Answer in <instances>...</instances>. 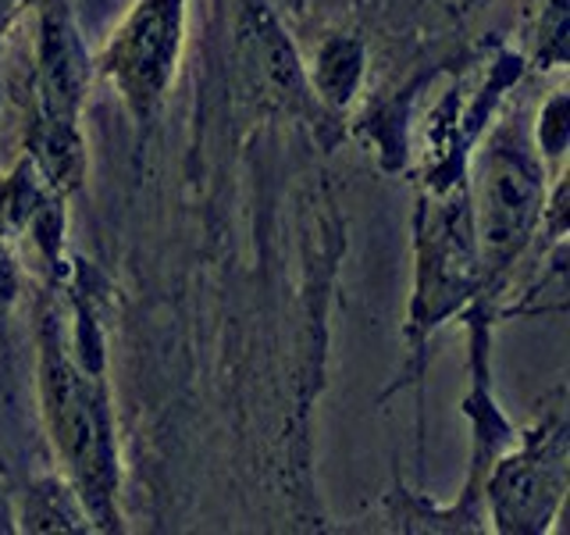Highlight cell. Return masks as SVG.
Listing matches in <instances>:
<instances>
[{"mask_svg":"<svg viewBox=\"0 0 570 535\" xmlns=\"http://www.w3.org/2000/svg\"><path fill=\"white\" fill-rule=\"evenodd\" d=\"M40 400L53 450H58L68 481L76 486L89 522L111 528L118 522V454L115 421L107 392L97 374L68 353L58 321L43 318L40 329Z\"/></svg>","mask_w":570,"mask_h":535,"instance_id":"obj_1","label":"cell"},{"mask_svg":"<svg viewBox=\"0 0 570 535\" xmlns=\"http://www.w3.org/2000/svg\"><path fill=\"white\" fill-rule=\"evenodd\" d=\"M86 97V54L61 0H47L40 18V125L32 165L53 193L76 189L86 168L79 111Z\"/></svg>","mask_w":570,"mask_h":535,"instance_id":"obj_2","label":"cell"},{"mask_svg":"<svg viewBox=\"0 0 570 535\" xmlns=\"http://www.w3.org/2000/svg\"><path fill=\"white\" fill-rule=\"evenodd\" d=\"M186 40V0H136L111 32L100 71L136 118H150L175 79Z\"/></svg>","mask_w":570,"mask_h":535,"instance_id":"obj_3","label":"cell"},{"mask_svg":"<svg viewBox=\"0 0 570 535\" xmlns=\"http://www.w3.org/2000/svg\"><path fill=\"white\" fill-rule=\"evenodd\" d=\"M542 168L517 133H495L478 165V240L492 268H503L531 236L546 204Z\"/></svg>","mask_w":570,"mask_h":535,"instance_id":"obj_4","label":"cell"},{"mask_svg":"<svg viewBox=\"0 0 570 535\" xmlns=\"http://www.w3.org/2000/svg\"><path fill=\"white\" fill-rule=\"evenodd\" d=\"M567 489L563 428L531 439L495 468L489 481L492 517L503 532H542Z\"/></svg>","mask_w":570,"mask_h":535,"instance_id":"obj_5","label":"cell"},{"mask_svg":"<svg viewBox=\"0 0 570 535\" xmlns=\"http://www.w3.org/2000/svg\"><path fill=\"white\" fill-rule=\"evenodd\" d=\"M22 522L29 532H82L89 528V514L71 481L43 478L29 489Z\"/></svg>","mask_w":570,"mask_h":535,"instance_id":"obj_6","label":"cell"},{"mask_svg":"<svg viewBox=\"0 0 570 535\" xmlns=\"http://www.w3.org/2000/svg\"><path fill=\"white\" fill-rule=\"evenodd\" d=\"M40 178L43 175L32 165V157L22 160L8 178H0V236L4 240H14V236H22V232H29L36 214H40L43 204L50 201Z\"/></svg>","mask_w":570,"mask_h":535,"instance_id":"obj_7","label":"cell"},{"mask_svg":"<svg viewBox=\"0 0 570 535\" xmlns=\"http://www.w3.org/2000/svg\"><path fill=\"white\" fill-rule=\"evenodd\" d=\"M361 76H364V47L356 40L335 36V40L321 47L317 65H314V86L328 104L335 107L350 104L356 86H361Z\"/></svg>","mask_w":570,"mask_h":535,"instance_id":"obj_8","label":"cell"},{"mask_svg":"<svg viewBox=\"0 0 570 535\" xmlns=\"http://www.w3.org/2000/svg\"><path fill=\"white\" fill-rule=\"evenodd\" d=\"M539 139H542V150L549 157H560L563 154V143H567V97L563 94L552 97L549 107L542 111Z\"/></svg>","mask_w":570,"mask_h":535,"instance_id":"obj_9","label":"cell"},{"mask_svg":"<svg viewBox=\"0 0 570 535\" xmlns=\"http://www.w3.org/2000/svg\"><path fill=\"white\" fill-rule=\"evenodd\" d=\"M18 296V268L8 254V246H4V236H0V318L8 314V308L14 303Z\"/></svg>","mask_w":570,"mask_h":535,"instance_id":"obj_10","label":"cell"},{"mask_svg":"<svg viewBox=\"0 0 570 535\" xmlns=\"http://www.w3.org/2000/svg\"><path fill=\"white\" fill-rule=\"evenodd\" d=\"M26 4H29V0H0V36L8 32V26L14 22L18 14H22Z\"/></svg>","mask_w":570,"mask_h":535,"instance_id":"obj_11","label":"cell"}]
</instances>
